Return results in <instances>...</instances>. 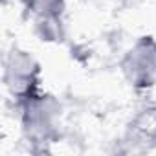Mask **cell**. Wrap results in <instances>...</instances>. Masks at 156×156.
<instances>
[{"label": "cell", "mask_w": 156, "mask_h": 156, "mask_svg": "<svg viewBox=\"0 0 156 156\" xmlns=\"http://www.w3.org/2000/svg\"><path fill=\"white\" fill-rule=\"evenodd\" d=\"M4 79L8 88L15 96L22 99H30L39 81V64L33 61L31 55L13 50L6 61Z\"/></svg>", "instance_id": "2"}, {"label": "cell", "mask_w": 156, "mask_h": 156, "mask_svg": "<svg viewBox=\"0 0 156 156\" xmlns=\"http://www.w3.org/2000/svg\"><path fill=\"white\" fill-rule=\"evenodd\" d=\"M121 68L127 81L136 88L156 85V42L151 37H141L127 51Z\"/></svg>", "instance_id": "1"}, {"label": "cell", "mask_w": 156, "mask_h": 156, "mask_svg": "<svg viewBox=\"0 0 156 156\" xmlns=\"http://www.w3.org/2000/svg\"><path fill=\"white\" fill-rule=\"evenodd\" d=\"M64 0H31V9L35 13V22L41 20H61Z\"/></svg>", "instance_id": "3"}]
</instances>
